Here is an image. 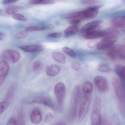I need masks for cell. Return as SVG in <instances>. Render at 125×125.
I'll return each instance as SVG.
<instances>
[{
  "label": "cell",
  "mask_w": 125,
  "mask_h": 125,
  "mask_svg": "<svg viewBox=\"0 0 125 125\" xmlns=\"http://www.w3.org/2000/svg\"><path fill=\"white\" fill-rule=\"evenodd\" d=\"M99 8L97 6L91 7L83 11L63 15L62 18L64 19H77L81 21L91 20L97 16Z\"/></svg>",
  "instance_id": "obj_1"
},
{
  "label": "cell",
  "mask_w": 125,
  "mask_h": 125,
  "mask_svg": "<svg viewBox=\"0 0 125 125\" xmlns=\"http://www.w3.org/2000/svg\"><path fill=\"white\" fill-rule=\"evenodd\" d=\"M112 84L119 103L121 114L125 118V94L122 81L116 78L111 80Z\"/></svg>",
  "instance_id": "obj_2"
},
{
  "label": "cell",
  "mask_w": 125,
  "mask_h": 125,
  "mask_svg": "<svg viewBox=\"0 0 125 125\" xmlns=\"http://www.w3.org/2000/svg\"><path fill=\"white\" fill-rule=\"evenodd\" d=\"M81 86L79 85H76L74 87L73 91L70 109V118L72 121L75 120L77 117L78 108L81 99Z\"/></svg>",
  "instance_id": "obj_3"
},
{
  "label": "cell",
  "mask_w": 125,
  "mask_h": 125,
  "mask_svg": "<svg viewBox=\"0 0 125 125\" xmlns=\"http://www.w3.org/2000/svg\"><path fill=\"white\" fill-rule=\"evenodd\" d=\"M92 95H83L78 114V121L81 122L83 121L88 113L91 103Z\"/></svg>",
  "instance_id": "obj_4"
},
{
  "label": "cell",
  "mask_w": 125,
  "mask_h": 125,
  "mask_svg": "<svg viewBox=\"0 0 125 125\" xmlns=\"http://www.w3.org/2000/svg\"><path fill=\"white\" fill-rule=\"evenodd\" d=\"M109 57L113 60L124 61L125 57V45H118L112 47L107 53Z\"/></svg>",
  "instance_id": "obj_5"
},
{
  "label": "cell",
  "mask_w": 125,
  "mask_h": 125,
  "mask_svg": "<svg viewBox=\"0 0 125 125\" xmlns=\"http://www.w3.org/2000/svg\"><path fill=\"white\" fill-rule=\"evenodd\" d=\"M65 88L64 84L59 83L55 86L54 93L55 95L58 108H62L64 100Z\"/></svg>",
  "instance_id": "obj_6"
},
{
  "label": "cell",
  "mask_w": 125,
  "mask_h": 125,
  "mask_svg": "<svg viewBox=\"0 0 125 125\" xmlns=\"http://www.w3.org/2000/svg\"><path fill=\"white\" fill-rule=\"evenodd\" d=\"M117 36L118 35L116 34H113L105 37L97 44V48L100 50H102L112 47L117 40Z\"/></svg>",
  "instance_id": "obj_7"
},
{
  "label": "cell",
  "mask_w": 125,
  "mask_h": 125,
  "mask_svg": "<svg viewBox=\"0 0 125 125\" xmlns=\"http://www.w3.org/2000/svg\"><path fill=\"white\" fill-rule=\"evenodd\" d=\"M101 108V103H100L98 102H95L94 103L91 117L92 125H101V117L100 112Z\"/></svg>",
  "instance_id": "obj_8"
},
{
  "label": "cell",
  "mask_w": 125,
  "mask_h": 125,
  "mask_svg": "<svg viewBox=\"0 0 125 125\" xmlns=\"http://www.w3.org/2000/svg\"><path fill=\"white\" fill-rule=\"evenodd\" d=\"M2 58L8 60L13 64L17 63L21 58V55L17 51L12 49H6L1 54Z\"/></svg>",
  "instance_id": "obj_9"
},
{
  "label": "cell",
  "mask_w": 125,
  "mask_h": 125,
  "mask_svg": "<svg viewBox=\"0 0 125 125\" xmlns=\"http://www.w3.org/2000/svg\"><path fill=\"white\" fill-rule=\"evenodd\" d=\"M94 82L99 91L104 92L108 90V83L104 77L101 76H95L94 79Z\"/></svg>",
  "instance_id": "obj_10"
},
{
  "label": "cell",
  "mask_w": 125,
  "mask_h": 125,
  "mask_svg": "<svg viewBox=\"0 0 125 125\" xmlns=\"http://www.w3.org/2000/svg\"><path fill=\"white\" fill-rule=\"evenodd\" d=\"M31 102L34 103L42 104L44 105L50 107L51 108L55 111H58L59 109L55 105L53 101L50 98L46 97H38L31 101Z\"/></svg>",
  "instance_id": "obj_11"
},
{
  "label": "cell",
  "mask_w": 125,
  "mask_h": 125,
  "mask_svg": "<svg viewBox=\"0 0 125 125\" xmlns=\"http://www.w3.org/2000/svg\"><path fill=\"white\" fill-rule=\"evenodd\" d=\"M9 65L5 60L0 61V87L3 85L9 73Z\"/></svg>",
  "instance_id": "obj_12"
},
{
  "label": "cell",
  "mask_w": 125,
  "mask_h": 125,
  "mask_svg": "<svg viewBox=\"0 0 125 125\" xmlns=\"http://www.w3.org/2000/svg\"><path fill=\"white\" fill-rule=\"evenodd\" d=\"M102 23L101 20H95L90 22L82 26L81 28V31L84 34L95 31L100 26Z\"/></svg>",
  "instance_id": "obj_13"
},
{
  "label": "cell",
  "mask_w": 125,
  "mask_h": 125,
  "mask_svg": "<svg viewBox=\"0 0 125 125\" xmlns=\"http://www.w3.org/2000/svg\"><path fill=\"white\" fill-rule=\"evenodd\" d=\"M108 35L106 30L103 31L95 30L93 31L84 34V37L87 39H94L101 37H105Z\"/></svg>",
  "instance_id": "obj_14"
},
{
  "label": "cell",
  "mask_w": 125,
  "mask_h": 125,
  "mask_svg": "<svg viewBox=\"0 0 125 125\" xmlns=\"http://www.w3.org/2000/svg\"><path fill=\"white\" fill-rule=\"evenodd\" d=\"M20 48L27 52H40L42 51L44 48L42 45H25L20 46Z\"/></svg>",
  "instance_id": "obj_15"
},
{
  "label": "cell",
  "mask_w": 125,
  "mask_h": 125,
  "mask_svg": "<svg viewBox=\"0 0 125 125\" xmlns=\"http://www.w3.org/2000/svg\"><path fill=\"white\" fill-rule=\"evenodd\" d=\"M42 119V115L41 111L38 109H34L31 114V120L34 124L40 123Z\"/></svg>",
  "instance_id": "obj_16"
},
{
  "label": "cell",
  "mask_w": 125,
  "mask_h": 125,
  "mask_svg": "<svg viewBox=\"0 0 125 125\" xmlns=\"http://www.w3.org/2000/svg\"><path fill=\"white\" fill-rule=\"evenodd\" d=\"M61 70V68L58 65H52L47 67L45 71L48 76L53 77L59 74Z\"/></svg>",
  "instance_id": "obj_17"
},
{
  "label": "cell",
  "mask_w": 125,
  "mask_h": 125,
  "mask_svg": "<svg viewBox=\"0 0 125 125\" xmlns=\"http://www.w3.org/2000/svg\"><path fill=\"white\" fill-rule=\"evenodd\" d=\"M15 90H16V86L15 84H12L9 88L6 94L5 98L4 101L9 105H10V103L11 102V101H12V99L14 95Z\"/></svg>",
  "instance_id": "obj_18"
},
{
  "label": "cell",
  "mask_w": 125,
  "mask_h": 125,
  "mask_svg": "<svg viewBox=\"0 0 125 125\" xmlns=\"http://www.w3.org/2000/svg\"><path fill=\"white\" fill-rule=\"evenodd\" d=\"M93 89V85L91 82L88 81H85L82 87L83 95H92Z\"/></svg>",
  "instance_id": "obj_19"
},
{
  "label": "cell",
  "mask_w": 125,
  "mask_h": 125,
  "mask_svg": "<svg viewBox=\"0 0 125 125\" xmlns=\"http://www.w3.org/2000/svg\"><path fill=\"white\" fill-rule=\"evenodd\" d=\"M23 7L19 5H11L7 7L5 9V11L6 13L9 15H13L17 13L19 11L23 10Z\"/></svg>",
  "instance_id": "obj_20"
},
{
  "label": "cell",
  "mask_w": 125,
  "mask_h": 125,
  "mask_svg": "<svg viewBox=\"0 0 125 125\" xmlns=\"http://www.w3.org/2000/svg\"><path fill=\"white\" fill-rule=\"evenodd\" d=\"M52 57L54 60L59 63L62 64H64L66 63L65 56L62 53L58 51L53 52L52 53Z\"/></svg>",
  "instance_id": "obj_21"
},
{
  "label": "cell",
  "mask_w": 125,
  "mask_h": 125,
  "mask_svg": "<svg viewBox=\"0 0 125 125\" xmlns=\"http://www.w3.org/2000/svg\"><path fill=\"white\" fill-rule=\"evenodd\" d=\"M78 31V26L76 25H71L67 28L65 30L64 33L65 37H68L75 35Z\"/></svg>",
  "instance_id": "obj_22"
},
{
  "label": "cell",
  "mask_w": 125,
  "mask_h": 125,
  "mask_svg": "<svg viewBox=\"0 0 125 125\" xmlns=\"http://www.w3.org/2000/svg\"><path fill=\"white\" fill-rule=\"evenodd\" d=\"M115 70L121 80L125 79V66L118 65L115 67Z\"/></svg>",
  "instance_id": "obj_23"
},
{
  "label": "cell",
  "mask_w": 125,
  "mask_h": 125,
  "mask_svg": "<svg viewBox=\"0 0 125 125\" xmlns=\"http://www.w3.org/2000/svg\"><path fill=\"white\" fill-rule=\"evenodd\" d=\"M17 125H24L25 124V118L24 113L22 111H20L17 115Z\"/></svg>",
  "instance_id": "obj_24"
},
{
  "label": "cell",
  "mask_w": 125,
  "mask_h": 125,
  "mask_svg": "<svg viewBox=\"0 0 125 125\" xmlns=\"http://www.w3.org/2000/svg\"><path fill=\"white\" fill-rule=\"evenodd\" d=\"M54 3V0H32L30 1L32 4H51Z\"/></svg>",
  "instance_id": "obj_25"
},
{
  "label": "cell",
  "mask_w": 125,
  "mask_h": 125,
  "mask_svg": "<svg viewBox=\"0 0 125 125\" xmlns=\"http://www.w3.org/2000/svg\"><path fill=\"white\" fill-rule=\"evenodd\" d=\"M62 51L64 53L71 58H75L77 57V55L75 51L70 48L67 47H64L62 48Z\"/></svg>",
  "instance_id": "obj_26"
},
{
  "label": "cell",
  "mask_w": 125,
  "mask_h": 125,
  "mask_svg": "<svg viewBox=\"0 0 125 125\" xmlns=\"http://www.w3.org/2000/svg\"><path fill=\"white\" fill-rule=\"evenodd\" d=\"M43 68V64L40 61H36L33 63L32 68L34 72H39Z\"/></svg>",
  "instance_id": "obj_27"
},
{
  "label": "cell",
  "mask_w": 125,
  "mask_h": 125,
  "mask_svg": "<svg viewBox=\"0 0 125 125\" xmlns=\"http://www.w3.org/2000/svg\"><path fill=\"white\" fill-rule=\"evenodd\" d=\"M24 30L27 32H29L39 31H42V26H26L24 29Z\"/></svg>",
  "instance_id": "obj_28"
},
{
  "label": "cell",
  "mask_w": 125,
  "mask_h": 125,
  "mask_svg": "<svg viewBox=\"0 0 125 125\" xmlns=\"http://www.w3.org/2000/svg\"><path fill=\"white\" fill-rule=\"evenodd\" d=\"M98 70L102 72L107 73L111 72L112 69L107 65L104 64H101L98 66Z\"/></svg>",
  "instance_id": "obj_29"
},
{
  "label": "cell",
  "mask_w": 125,
  "mask_h": 125,
  "mask_svg": "<svg viewBox=\"0 0 125 125\" xmlns=\"http://www.w3.org/2000/svg\"><path fill=\"white\" fill-rule=\"evenodd\" d=\"M28 36V32L24 30L17 33L15 35V37L17 39H24L27 37Z\"/></svg>",
  "instance_id": "obj_30"
},
{
  "label": "cell",
  "mask_w": 125,
  "mask_h": 125,
  "mask_svg": "<svg viewBox=\"0 0 125 125\" xmlns=\"http://www.w3.org/2000/svg\"><path fill=\"white\" fill-rule=\"evenodd\" d=\"M12 17L15 20L21 21H27V18L22 14L19 13H15L12 15Z\"/></svg>",
  "instance_id": "obj_31"
},
{
  "label": "cell",
  "mask_w": 125,
  "mask_h": 125,
  "mask_svg": "<svg viewBox=\"0 0 125 125\" xmlns=\"http://www.w3.org/2000/svg\"><path fill=\"white\" fill-rule=\"evenodd\" d=\"M9 105L4 101L0 103V115L7 109Z\"/></svg>",
  "instance_id": "obj_32"
},
{
  "label": "cell",
  "mask_w": 125,
  "mask_h": 125,
  "mask_svg": "<svg viewBox=\"0 0 125 125\" xmlns=\"http://www.w3.org/2000/svg\"><path fill=\"white\" fill-rule=\"evenodd\" d=\"M7 125H17V120H16V117L14 116H11L8 120L7 122Z\"/></svg>",
  "instance_id": "obj_33"
},
{
  "label": "cell",
  "mask_w": 125,
  "mask_h": 125,
  "mask_svg": "<svg viewBox=\"0 0 125 125\" xmlns=\"http://www.w3.org/2000/svg\"><path fill=\"white\" fill-rule=\"evenodd\" d=\"M99 0H81V2L84 4L90 5L97 3Z\"/></svg>",
  "instance_id": "obj_34"
},
{
  "label": "cell",
  "mask_w": 125,
  "mask_h": 125,
  "mask_svg": "<svg viewBox=\"0 0 125 125\" xmlns=\"http://www.w3.org/2000/svg\"><path fill=\"white\" fill-rule=\"evenodd\" d=\"M62 36V34L60 32H55L50 34L48 35V37L51 38H60Z\"/></svg>",
  "instance_id": "obj_35"
},
{
  "label": "cell",
  "mask_w": 125,
  "mask_h": 125,
  "mask_svg": "<svg viewBox=\"0 0 125 125\" xmlns=\"http://www.w3.org/2000/svg\"><path fill=\"white\" fill-rule=\"evenodd\" d=\"M53 118V116L51 114H48L46 115L45 122L47 123H50L52 122Z\"/></svg>",
  "instance_id": "obj_36"
},
{
  "label": "cell",
  "mask_w": 125,
  "mask_h": 125,
  "mask_svg": "<svg viewBox=\"0 0 125 125\" xmlns=\"http://www.w3.org/2000/svg\"><path fill=\"white\" fill-rule=\"evenodd\" d=\"M72 67L74 70L78 71L81 68V65L79 62H76L73 63L72 65Z\"/></svg>",
  "instance_id": "obj_37"
},
{
  "label": "cell",
  "mask_w": 125,
  "mask_h": 125,
  "mask_svg": "<svg viewBox=\"0 0 125 125\" xmlns=\"http://www.w3.org/2000/svg\"><path fill=\"white\" fill-rule=\"evenodd\" d=\"M55 26L52 24H49L42 26V31L44 30H50L54 28Z\"/></svg>",
  "instance_id": "obj_38"
},
{
  "label": "cell",
  "mask_w": 125,
  "mask_h": 125,
  "mask_svg": "<svg viewBox=\"0 0 125 125\" xmlns=\"http://www.w3.org/2000/svg\"><path fill=\"white\" fill-rule=\"evenodd\" d=\"M81 23V20L77 19H71V20L70 21L71 24L72 25H76L78 26Z\"/></svg>",
  "instance_id": "obj_39"
},
{
  "label": "cell",
  "mask_w": 125,
  "mask_h": 125,
  "mask_svg": "<svg viewBox=\"0 0 125 125\" xmlns=\"http://www.w3.org/2000/svg\"><path fill=\"white\" fill-rule=\"evenodd\" d=\"M18 0H3V3L4 4H9L16 2Z\"/></svg>",
  "instance_id": "obj_40"
},
{
  "label": "cell",
  "mask_w": 125,
  "mask_h": 125,
  "mask_svg": "<svg viewBox=\"0 0 125 125\" xmlns=\"http://www.w3.org/2000/svg\"><path fill=\"white\" fill-rule=\"evenodd\" d=\"M96 45V43L93 42H90L88 43V46L90 48H93Z\"/></svg>",
  "instance_id": "obj_41"
},
{
  "label": "cell",
  "mask_w": 125,
  "mask_h": 125,
  "mask_svg": "<svg viewBox=\"0 0 125 125\" xmlns=\"http://www.w3.org/2000/svg\"><path fill=\"white\" fill-rule=\"evenodd\" d=\"M4 36L3 34L2 33L0 32V40L3 39Z\"/></svg>",
  "instance_id": "obj_42"
},
{
  "label": "cell",
  "mask_w": 125,
  "mask_h": 125,
  "mask_svg": "<svg viewBox=\"0 0 125 125\" xmlns=\"http://www.w3.org/2000/svg\"><path fill=\"white\" fill-rule=\"evenodd\" d=\"M122 80V81L123 82V86H124V88L125 89V79H122L121 80Z\"/></svg>",
  "instance_id": "obj_43"
},
{
  "label": "cell",
  "mask_w": 125,
  "mask_h": 125,
  "mask_svg": "<svg viewBox=\"0 0 125 125\" xmlns=\"http://www.w3.org/2000/svg\"><path fill=\"white\" fill-rule=\"evenodd\" d=\"M122 29L123 31V32L125 33V28H123Z\"/></svg>",
  "instance_id": "obj_44"
},
{
  "label": "cell",
  "mask_w": 125,
  "mask_h": 125,
  "mask_svg": "<svg viewBox=\"0 0 125 125\" xmlns=\"http://www.w3.org/2000/svg\"><path fill=\"white\" fill-rule=\"evenodd\" d=\"M122 2H123L124 3H125V0H122Z\"/></svg>",
  "instance_id": "obj_45"
}]
</instances>
